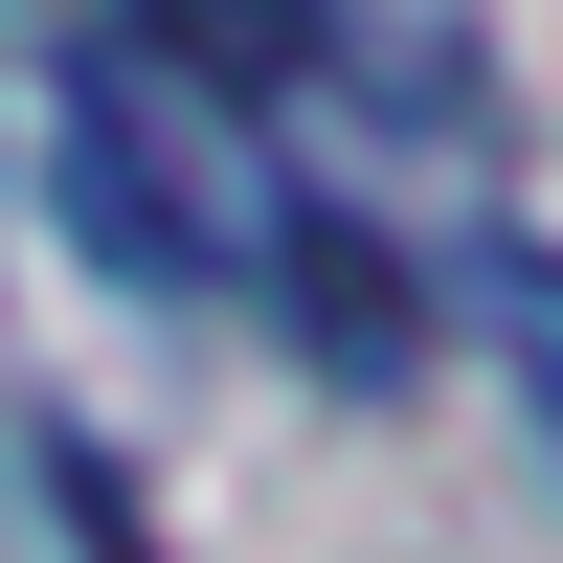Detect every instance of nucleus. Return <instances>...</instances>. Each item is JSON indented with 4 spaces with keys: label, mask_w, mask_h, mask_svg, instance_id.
<instances>
[{
    "label": "nucleus",
    "mask_w": 563,
    "mask_h": 563,
    "mask_svg": "<svg viewBox=\"0 0 563 563\" xmlns=\"http://www.w3.org/2000/svg\"><path fill=\"white\" fill-rule=\"evenodd\" d=\"M68 225L113 271H225V249H249L225 180H203V90H180V68H135V45L68 68Z\"/></svg>",
    "instance_id": "nucleus-1"
},
{
    "label": "nucleus",
    "mask_w": 563,
    "mask_h": 563,
    "mask_svg": "<svg viewBox=\"0 0 563 563\" xmlns=\"http://www.w3.org/2000/svg\"><path fill=\"white\" fill-rule=\"evenodd\" d=\"M271 294H294V339L339 361V384H406V271L361 249L339 203H294V225H271Z\"/></svg>",
    "instance_id": "nucleus-2"
},
{
    "label": "nucleus",
    "mask_w": 563,
    "mask_h": 563,
    "mask_svg": "<svg viewBox=\"0 0 563 563\" xmlns=\"http://www.w3.org/2000/svg\"><path fill=\"white\" fill-rule=\"evenodd\" d=\"M135 68H180L203 113H271L316 68V0H135Z\"/></svg>",
    "instance_id": "nucleus-3"
},
{
    "label": "nucleus",
    "mask_w": 563,
    "mask_h": 563,
    "mask_svg": "<svg viewBox=\"0 0 563 563\" xmlns=\"http://www.w3.org/2000/svg\"><path fill=\"white\" fill-rule=\"evenodd\" d=\"M496 339H519V384L563 406V249H496Z\"/></svg>",
    "instance_id": "nucleus-4"
}]
</instances>
